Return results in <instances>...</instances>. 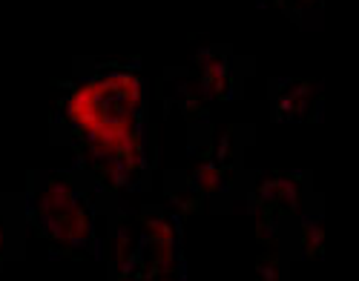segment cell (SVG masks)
Instances as JSON below:
<instances>
[{
	"instance_id": "6da1fadb",
	"label": "cell",
	"mask_w": 359,
	"mask_h": 281,
	"mask_svg": "<svg viewBox=\"0 0 359 281\" xmlns=\"http://www.w3.org/2000/svg\"><path fill=\"white\" fill-rule=\"evenodd\" d=\"M141 98L144 86L133 72H112L78 86L67 101V118L86 135L93 152L141 144L135 132Z\"/></svg>"
},
{
	"instance_id": "7a4b0ae2",
	"label": "cell",
	"mask_w": 359,
	"mask_h": 281,
	"mask_svg": "<svg viewBox=\"0 0 359 281\" xmlns=\"http://www.w3.org/2000/svg\"><path fill=\"white\" fill-rule=\"evenodd\" d=\"M175 264V230L164 218H147L141 230H118L115 267L121 275L170 278Z\"/></svg>"
},
{
	"instance_id": "3957f363",
	"label": "cell",
	"mask_w": 359,
	"mask_h": 281,
	"mask_svg": "<svg viewBox=\"0 0 359 281\" xmlns=\"http://www.w3.org/2000/svg\"><path fill=\"white\" fill-rule=\"evenodd\" d=\"M38 212L41 221L46 227V233L64 247H78L89 238V215L81 204V198L75 196V190L64 181L49 184L41 193L38 201Z\"/></svg>"
},
{
	"instance_id": "277c9868",
	"label": "cell",
	"mask_w": 359,
	"mask_h": 281,
	"mask_svg": "<svg viewBox=\"0 0 359 281\" xmlns=\"http://www.w3.org/2000/svg\"><path fill=\"white\" fill-rule=\"evenodd\" d=\"M308 218L302 215V198L299 186L290 178H267L259 186L256 201V233L262 241H273L285 227L299 224L302 227Z\"/></svg>"
},
{
	"instance_id": "5b68a950",
	"label": "cell",
	"mask_w": 359,
	"mask_h": 281,
	"mask_svg": "<svg viewBox=\"0 0 359 281\" xmlns=\"http://www.w3.org/2000/svg\"><path fill=\"white\" fill-rule=\"evenodd\" d=\"M227 89V67L224 60L216 57L210 49H201L182 81V92L190 104H207L224 95Z\"/></svg>"
},
{
	"instance_id": "8992f818",
	"label": "cell",
	"mask_w": 359,
	"mask_h": 281,
	"mask_svg": "<svg viewBox=\"0 0 359 281\" xmlns=\"http://www.w3.org/2000/svg\"><path fill=\"white\" fill-rule=\"evenodd\" d=\"M95 164L101 167V172L107 175V181L112 186H121L133 178V172L141 167V144H130V146H118V149H104V152H93Z\"/></svg>"
},
{
	"instance_id": "52a82bcc",
	"label": "cell",
	"mask_w": 359,
	"mask_h": 281,
	"mask_svg": "<svg viewBox=\"0 0 359 281\" xmlns=\"http://www.w3.org/2000/svg\"><path fill=\"white\" fill-rule=\"evenodd\" d=\"M311 95H313V86H293L287 95H285V101H282V109H287V112H293V115L305 112Z\"/></svg>"
},
{
	"instance_id": "ba28073f",
	"label": "cell",
	"mask_w": 359,
	"mask_h": 281,
	"mask_svg": "<svg viewBox=\"0 0 359 281\" xmlns=\"http://www.w3.org/2000/svg\"><path fill=\"white\" fill-rule=\"evenodd\" d=\"M198 175L204 178L201 186H204L207 193H210V190H219V170H216V167H198Z\"/></svg>"
},
{
	"instance_id": "9c48e42d",
	"label": "cell",
	"mask_w": 359,
	"mask_h": 281,
	"mask_svg": "<svg viewBox=\"0 0 359 281\" xmlns=\"http://www.w3.org/2000/svg\"><path fill=\"white\" fill-rule=\"evenodd\" d=\"M0 247H4V227H0Z\"/></svg>"
}]
</instances>
